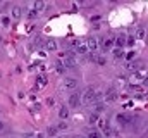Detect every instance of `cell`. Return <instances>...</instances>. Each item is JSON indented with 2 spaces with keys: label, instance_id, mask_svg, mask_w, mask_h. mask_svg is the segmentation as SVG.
Returning a JSON list of instances; mask_svg holds the SVG:
<instances>
[{
  "label": "cell",
  "instance_id": "cell-19",
  "mask_svg": "<svg viewBox=\"0 0 148 138\" xmlns=\"http://www.w3.org/2000/svg\"><path fill=\"white\" fill-rule=\"evenodd\" d=\"M88 138H103L102 137V133H98V131H88Z\"/></svg>",
  "mask_w": 148,
  "mask_h": 138
},
{
  "label": "cell",
  "instance_id": "cell-28",
  "mask_svg": "<svg viewBox=\"0 0 148 138\" xmlns=\"http://www.w3.org/2000/svg\"><path fill=\"white\" fill-rule=\"evenodd\" d=\"M66 128H67V123H64V121L59 123V126H57V130H66Z\"/></svg>",
  "mask_w": 148,
  "mask_h": 138
},
{
  "label": "cell",
  "instance_id": "cell-26",
  "mask_svg": "<svg viewBox=\"0 0 148 138\" xmlns=\"http://www.w3.org/2000/svg\"><path fill=\"white\" fill-rule=\"evenodd\" d=\"M9 23H10V19L3 16V17H2V24H3V26H9Z\"/></svg>",
  "mask_w": 148,
  "mask_h": 138
},
{
  "label": "cell",
  "instance_id": "cell-32",
  "mask_svg": "<svg viewBox=\"0 0 148 138\" xmlns=\"http://www.w3.org/2000/svg\"><path fill=\"white\" fill-rule=\"evenodd\" d=\"M23 138H35L33 135H23Z\"/></svg>",
  "mask_w": 148,
  "mask_h": 138
},
{
  "label": "cell",
  "instance_id": "cell-13",
  "mask_svg": "<svg viewBox=\"0 0 148 138\" xmlns=\"http://www.w3.org/2000/svg\"><path fill=\"white\" fill-rule=\"evenodd\" d=\"M47 50H50V52L57 50V41H55V40H48V41H47Z\"/></svg>",
  "mask_w": 148,
  "mask_h": 138
},
{
  "label": "cell",
  "instance_id": "cell-20",
  "mask_svg": "<svg viewBox=\"0 0 148 138\" xmlns=\"http://www.w3.org/2000/svg\"><path fill=\"white\" fill-rule=\"evenodd\" d=\"M55 68H57V72H60V74H64V72H66V66H64L62 62H57V66H55Z\"/></svg>",
  "mask_w": 148,
  "mask_h": 138
},
{
  "label": "cell",
  "instance_id": "cell-31",
  "mask_svg": "<svg viewBox=\"0 0 148 138\" xmlns=\"http://www.w3.org/2000/svg\"><path fill=\"white\" fill-rule=\"evenodd\" d=\"M3 128H5V124H3V121H0V131H2Z\"/></svg>",
  "mask_w": 148,
  "mask_h": 138
},
{
  "label": "cell",
  "instance_id": "cell-21",
  "mask_svg": "<svg viewBox=\"0 0 148 138\" xmlns=\"http://www.w3.org/2000/svg\"><path fill=\"white\" fill-rule=\"evenodd\" d=\"M136 43V36H127V40H126V45H129V47H133Z\"/></svg>",
  "mask_w": 148,
  "mask_h": 138
},
{
  "label": "cell",
  "instance_id": "cell-30",
  "mask_svg": "<svg viewBox=\"0 0 148 138\" xmlns=\"http://www.w3.org/2000/svg\"><path fill=\"white\" fill-rule=\"evenodd\" d=\"M33 17H36V12H35V10L29 12V19H33Z\"/></svg>",
  "mask_w": 148,
  "mask_h": 138
},
{
  "label": "cell",
  "instance_id": "cell-34",
  "mask_svg": "<svg viewBox=\"0 0 148 138\" xmlns=\"http://www.w3.org/2000/svg\"><path fill=\"white\" fill-rule=\"evenodd\" d=\"M145 135H147V137H148V128H147V131H145Z\"/></svg>",
  "mask_w": 148,
  "mask_h": 138
},
{
  "label": "cell",
  "instance_id": "cell-15",
  "mask_svg": "<svg viewBox=\"0 0 148 138\" xmlns=\"http://www.w3.org/2000/svg\"><path fill=\"white\" fill-rule=\"evenodd\" d=\"M43 9H45V2H41V0H38V2H35V9H33V10H35V12H41V10H43Z\"/></svg>",
  "mask_w": 148,
  "mask_h": 138
},
{
  "label": "cell",
  "instance_id": "cell-27",
  "mask_svg": "<svg viewBox=\"0 0 148 138\" xmlns=\"http://www.w3.org/2000/svg\"><path fill=\"white\" fill-rule=\"evenodd\" d=\"M90 121H91V123H98V116H97V114H91V116H90Z\"/></svg>",
  "mask_w": 148,
  "mask_h": 138
},
{
  "label": "cell",
  "instance_id": "cell-24",
  "mask_svg": "<svg viewBox=\"0 0 148 138\" xmlns=\"http://www.w3.org/2000/svg\"><path fill=\"white\" fill-rule=\"evenodd\" d=\"M12 16H14V17H21V9H19V7H14V9H12Z\"/></svg>",
  "mask_w": 148,
  "mask_h": 138
},
{
  "label": "cell",
  "instance_id": "cell-23",
  "mask_svg": "<svg viewBox=\"0 0 148 138\" xmlns=\"http://www.w3.org/2000/svg\"><path fill=\"white\" fill-rule=\"evenodd\" d=\"M102 110H105V104H95V112H102Z\"/></svg>",
  "mask_w": 148,
  "mask_h": 138
},
{
  "label": "cell",
  "instance_id": "cell-18",
  "mask_svg": "<svg viewBox=\"0 0 148 138\" xmlns=\"http://www.w3.org/2000/svg\"><path fill=\"white\" fill-rule=\"evenodd\" d=\"M95 62H97L98 66H105V62H107V59H105L103 55H97V59H95Z\"/></svg>",
  "mask_w": 148,
  "mask_h": 138
},
{
  "label": "cell",
  "instance_id": "cell-14",
  "mask_svg": "<svg viewBox=\"0 0 148 138\" xmlns=\"http://www.w3.org/2000/svg\"><path fill=\"white\" fill-rule=\"evenodd\" d=\"M115 119H117L121 124H127V123L131 121V119H129L127 116H124V114H117V117H115Z\"/></svg>",
  "mask_w": 148,
  "mask_h": 138
},
{
  "label": "cell",
  "instance_id": "cell-6",
  "mask_svg": "<svg viewBox=\"0 0 148 138\" xmlns=\"http://www.w3.org/2000/svg\"><path fill=\"white\" fill-rule=\"evenodd\" d=\"M79 100H81V95L73 93V95L69 97V107H77V105H79Z\"/></svg>",
  "mask_w": 148,
  "mask_h": 138
},
{
  "label": "cell",
  "instance_id": "cell-3",
  "mask_svg": "<svg viewBox=\"0 0 148 138\" xmlns=\"http://www.w3.org/2000/svg\"><path fill=\"white\" fill-rule=\"evenodd\" d=\"M74 52L76 54H88V45H86V40H74Z\"/></svg>",
  "mask_w": 148,
  "mask_h": 138
},
{
  "label": "cell",
  "instance_id": "cell-12",
  "mask_svg": "<svg viewBox=\"0 0 148 138\" xmlns=\"http://www.w3.org/2000/svg\"><path fill=\"white\" fill-rule=\"evenodd\" d=\"M112 45H114V40H109V38H105V40L102 41V48H103V50H110Z\"/></svg>",
  "mask_w": 148,
  "mask_h": 138
},
{
  "label": "cell",
  "instance_id": "cell-29",
  "mask_svg": "<svg viewBox=\"0 0 148 138\" xmlns=\"http://www.w3.org/2000/svg\"><path fill=\"white\" fill-rule=\"evenodd\" d=\"M55 133H57V130H55V128H50V130H48V135H52V137H53Z\"/></svg>",
  "mask_w": 148,
  "mask_h": 138
},
{
  "label": "cell",
  "instance_id": "cell-8",
  "mask_svg": "<svg viewBox=\"0 0 148 138\" xmlns=\"http://www.w3.org/2000/svg\"><path fill=\"white\" fill-rule=\"evenodd\" d=\"M59 117H60V119H67V117H69V109H67L66 105H60V109H59Z\"/></svg>",
  "mask_w": 148,
  "mask_h": 138
},
{
  "label": "cell",
  "instance_id": "cell-2",
  "mask_svg": "<svg viewBox=\"0 0 148 138\" xmlns=\"http://www.w3.org/2000/svg\"><path fill=\"white\" fill-rule=\"evenodd\" d=\"M59 57L62 59V64L66 66V69H74L76 68V59H74L73 54H59Z\"/></svg>",
  "mask_w": 148,
  "mask_h": 138
},
{
  "label": "cell",
  "instance_id": "cell-7",
  "mask_svg": "<svg viewBox=\"0 0 148 138\" xmlns=\"http://www.w3.org/2000/svg\"><path fill=\"white\" fill-rule=\"evenodd\" d=\"M126 40H127V36H126V34H119L114 41H115L117 48H121V47H124V45H126Z\"/></svg>",
  "mask_w": 148,
  "mask_h": 138
},
{
  "label": "cell",
  "instance_id": "cell-22",
  "mask_svg": "<svg viewBox=\"0 0 148 138\" xmlns=\"http://www.w3.org/2000/svg\"><path fill=\"white\" fill-rule=\"evenodd\" d=\"M38 86H45V85H47V78H45V76H38Z\"/></svg>",
  "mask_w": 148,
  "mask_h": 138
},
{
  "label": "cell",
  "instance_id": "cell-35",
  "mask_svg": "<svg viewBox=\"0 0 148 138\" xmlns=\"http://www.w3.org/2000/svg\"><path fill=\"white\" fill-rule=\"evenodd\" d=\"M35 138H43V137H41V135H38V137H35Z\"/></svg>",
  "mask_w": 148,
  "mask_h": 138
},
{
  "label": "cell",
  "instance_id": "cell-25",
  "mask_svg": "<svg viewBox=\"0 0 148 138\" xmlns=\"http://www.w3.org/2000/svg\"><path fill=\"white\" fill-rule=\"evenodd\" d=\"M134 57H136V52H133V50H131L129 54H126V59H127V61H133Z\"/></svg>",
  "mask_w": 148,
  "mask_h": 138
},
{
  "label": "cell",
  "instance_id": "cell-16",
  "mask_svg": "<svg viewBox=\"0 0 148 138\" xmlns=\"http://www.w3.org/2000/svg\"><path fill=\"white\" fill-rule=\"evenodd\" d=\"M145 36H147V30L145 28H140L136 31V40H145Z\"/></svg>",
  "mask_w": 148,
  "mask_h": 138
},
{
  "label": "cell",
  "instance_id": "cell-11",
  "mask_svg": "<svg viewBox=\"0 0 148 138\" xmlns=\"http://www.w3.org/2000/svg\"><path fill=\"white\" fill-rule=\"evenodd\" d=\"M115 99H117V92H115L114 88H110V90L107 92V95H105V100L110 102V100H115Z\"/></svg>",
  "mask_w": 148,
  "mask_h": 138
},
{
  "label": "cell",
  "instance_id": "cell-17",
  "mask_svg": "<svg viewBox=\"0 0 148 138\" xmlns=\"http://www.w3.org/2000/svg\"><path fill=\"white\" fill-rule=\"evenodd\" d=\"M112 54H114V57H115V59H122V57H124L122 48H114V50H112Z\"/></svg>",
  "mask_w": 148,
  "mask_h": 138
},
{
  "label": "cell",
  "instance_id": "cell-5",
  "mask_svg": "<svg viewBox=\"0 0 148 138\" xmlns=\"http://www.w3.org/2000/svg\"><path fill=\"white\" fill-rule=\"evenodd\" d=\"M86 45H88V50L95 52V50L98 48V45H100V43H98V40H97L95 36H90V38L86 40Z\"/></svg>",
  "mask_w": 148,
  "mask_h": 138
},
{
  "label": "cell",
  "instance_id": "cell-1",
  "mask_svg": "<svg viewBox=\"0 0 148 138\" xmlns=\"http://www.w3.org/2000/svg\"><path fill=\"white\" fill-rule=\"evenodd\" d=\"M83 104H98L100 100H102V93L100 92H97L93 86H90V88H86L84 92H83Z\"/></svg>",
  "mask_w": 148,
  "mask_h": 138
},
{
  "label": "cell",
  "instance_id": "cell-10",
  "mask_svg": "<svg viewBox=\"0 0 148 138\" xmlns=\"http://www.w3.org/2000/svg\"><path fill=\"white\" fill-rule=\"evenodd\" d=\"M147 74H148L147 69H141V71H138V72L133 74V79H147Z\"/></svg>",
  "mask_w": 148,
  "mask_h": 138
},
{
  "label": "cell",
  "instance_id": "cell-9",
  "mask_svg": "<svg viewBox=\"0 0 148 138\" xmlns=\"http://www.w3.org/2000/svg\"><path fill=\"white\" fill-rule=\"evenodd\" d=\"M64 85H66V88H69V90H73L77 86V81L74 79V78H66V81H64Z\"/></svg>",
  "mask_w": 148,
  "mask_h": 138
},
{
  "label": "cell",
  "instance_id": "cell-33",
  "mask_svg": "<svg viewBox=\"0 0 148 138\" xmlns=\"http://www.w3.org/2000/svg\"><path fill=\"white\" fill-rule=\"evenodd\" d=\"M145 85H147V86H148V78H147V79H145Z\"/></svg>",
  "mask_w": 148,
  "mask_h": 138
},
{
  "label": "cell",
  "instance_id": "cell-4",
  "mask_svg": "<svg viewBox=\"0 0 148 138\" xmlns=\"http://www.w3.org/2000/svg\"><path fill=\"white\" fill-rule=\"evenodd\" d=\"M98 128H100L102 137H112V135H114V130L109 126L107 121H102V119H100V121H98Z\"/></svg>",
  "mask_w": 148,
  "mask_h": 138
}]
</instances>
